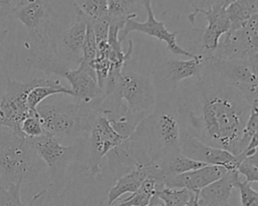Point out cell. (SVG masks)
<instances>
[{
    "mask_svg": "<svg viewBox=\"0 0 258 206\" xmlns=\"http://www.w3.org/2000/svg\"><path fill=\"white\" fill-rule=\"evenodd\" d=\"M181 134L239 155V144L251 104L208 66L201 76L176 90Z\"/></svg>",
    "mask_w": 258,
    "mask_h": 206,
    "instance_id": "obj_1",
    "label": "cell"
},
{
    "mask_svg": "<svg viewBox=\"0 0 258 206\" xmlns=\"http://www.w3.org/2000/svg\"><path fill=\"white\" fill-rule=\"evenodd\" d=\"M175 95L176 91L168 95H157L151 113L123 141L137 165L158 164L180 153L181 123Z\"/></svg>",
    "mask_w": 258,
    "mask_h": 206,
    "instance_id": "obj_2",
    "label": "cell"
},
{
    "mask_svg": "<svg viewBox=\"0 0 258 206\" xmlns=\"http://www.w3.org/2000/svg\"><path fill=\"white\" fill-rule=\"evenodd\" d=\"M36 112L44 134L61 143L69 139L74 142L86 139L96 115L92 104H81L75 99L43 100L36 108Z\"/></svg>",
    "mask_w": 258,
    "mask_h": 206,
    "instance_id": "obj_3",
    "label": "cell"
},
{
    "mask_svg": "<svg viewBox=\"0 0 258 206\" xmlns=\"http://www.w3.org/2000/svg\"><path fill=\"white\" fill-rule=\"evenodd\" d=\"M12 16L25 28L27 37L38 58L55 61L56 41L67 28L56 24L50 4L46 0H23Z\"/></svg>",
    "mask_w": 258,
    "mask_h": 206,
    "instance_id": "obj_4",
    "label": "cell"
},
{
    "mask_svg": "<svg viewBox=\"0 0 258 206\" xmlns=\"http://www.w3.org/2000/svg\"><path fill=\"white\" fill-rule=\"evenodd\" d=\"M44 166L31 139L0 126V176L7 184L33 179Z\"/></svg>",
    "mask_w": 258,
    "mask_h": 206,
    "instance_id": "obj_5",
    "label": "cell"
},
{
    "mask_svg": "<svg viewBox=\"0 0 258 206\" xmlns=\"http://www.w3.org/2000/svg\"><path fill=\"white\" fill-rule=\"evenodd\" d=\"M106 93L119 97L139 122L151 113L157 100L150 75L128 70L125 66L109 71L102 90V94Z\"/></svg>",
    "mask_w": 258,
    "mask_h": 206,
    "instance_id": "obj_6",
    "label": "cell"
},
{
    "mask_svg": "<svg viewBox=\"0 0 258 206\" xmlns=\"http://www.w3.org/2000/svg\"><path fill=\"white\" fill-rule=\"evenodd\" d=\"M87 138L74 142L71 145H63L57 139L47 134L31 139L37 156L48 169L51 180L50 186L56 187L63 183L66 177L70 176V167L75 163H79L88 170Z\"/></svg>",
    "mask_w": 258,
    "mask_h": 206,
    "instance_id": "obj_7",
    "label": "cell"
},
{
    "mask_svg": "<svg viewBox=\"0 0 258 206\" xmlns=\"http://www.w3.org/2000/svg\"><path fill=\"white\" fill-rule=\"evenodd\" d=\"M207 62L208 55L205 53L195 54L189 59L162 57L156 60L150 75L156 94L168 95L174 93L182 81L201 76Z\"/></svg>",
    "mask_w": 258,
    "mask_h": 206,
    "instance_id": "obj_8",
    "label": "cell"
},
{
    "mask_svg": "<svg viewBox=\"0 0 258 206\" xmlns=\"http://www.w3.org/2000/svg\"><path fill=\"white\" fill-rule=\"evenodd\" d=\"M57 78H33L27 81H18L7 75L4 93L0 97V109L3 114V127L13 131L15 134L23 136L20 132V123L32 113L27 107L26 98L28 92L38 85L60 84Z\"/></svg>",
    "mask_w": 258,
    "mask_h": 206,
    "instance_id": "obj_9",
    "label": "cell"
},
{
    "mask_svg": "<svg viewBox=\"0 0 258 206\" xmlns=\"http://www.w3.org/2000/svg\"><path fill=\"white\" fill-rule=\"evenodd\" d=\"M207 55L208 66L220 79L242 93L251 105L258 100V63Z\"/></svg>",
    "mask_w": 258,
    "mask_h": 206,
    "instance_id": "obj_10",
    "label": "cell"
},
{
    "mask_svg": "<svg viewBox=\"0 0 258 206\" xmlns=\"http://www.w3.org/2000/svg\"><path fill=\"white\" fill-rule=\"evenodd\" d=\"M220 40L212 56L221 59H242L258 63V14L242 27L229 30Z\"/></svg>",
    "mask_w": 258,
    "mask_h": 206,
    "instance_id": "obj_11",
    "label": "cell"
},
{
    "mask_svg": "<svg viewBox=\"0 0 258 206\" xmlns=\"http://www.w3.org/2000/svg\"><path fill=\"white\" fill-rule=\"evenodd\" d=\"M124 140L112 128L108 120L96 112L87 138V167L90 175L95 177L103 172V159L108 152Z\"/></svg>",
    "mask_w": 258,
    "mask_h": 206,
    "instance_id": "obj_12",
    "label": "cell"
},
{
    "mask_svg": "<svg viewBox=\"0 0 258 206\" xmlns=\"http://www.w3.org/2000/svg\"><path fill=\"white\" fill-rule=\"evenodd\" d=\"M140 4L143 5L147 12V19L144 22L137 21L135 18H129L128 20H126L124 26L119 32V40L121 42L127 39L130 33L136 31L146 34L148 36H152L159 41H163L166 44L167 50H169L174 55H181L189 58L195 55L177 43V31H169L162 21H159L155 18L152 9V0H140Z\"/></svg>",
    "mask_w": 258,
    "mask_h": 206,
    "instance_id": "obj_13",
    "label": "cell"
},
{
    "mask_svg": "<svg viewBox=\"0 0 258 206\" xmlns=\"http://www.w3.org/2000/svg\"><path fill=\"white\" fill-rule=\"evenodd\" d=\"M180 153L192 160L207 164L222 166L227 171L236 170L240 159L227 150L207 145L195 137L181 134Z\"/></svg>",
    "mask_w": 258,
    "mask_h": 206,
    "instance_id": "obj_14",
    "label": "cell"
},
{
    "mask_svg": "<svg viewBox=\"0 0 258 206\" xmlns=\"http://www.w3.org/2000/svg\"><path fill=\"white\" fill-rule=\"evenodd\" d=\"M71 85L72 98L81 104H92L102 95L93 66L81 61L74 69H64L58 73Z\"/></svg>",
    "mask_w": 258,
    "mask_h": 206,
    "instance_id": "obj_15",
    "label": "cell"
},
{
    "mask_svg": "<svg viewBox=\"0 0 258 206\" xmlns=\"http://www.w3.org/2000/svg\"><path fill=\"white\" fill-rule=\"evenodd\" d=\"M198 14H204L208 21L202 36V48L203 53L211 54L217 48L223 35L230 30L231 23L226 13V9L196 7L187 15V19L191 24H194Z\"/></svg>",
    "mask_w": 258,
    "mask_h": 206,
    "instance_id": "obj_16",
    "label": "cell"
},
{
    "mask_svg": "<svg viewBox=\"0 0 258 206\" xmlns=\"http://www.w3.org/2000/svg\"><path fill=\"white\" fill-rule=\"evenodd\" d=\"M226 172L227 170L222 166L208 165L182 174L166 176L163 178V187L185 188L191 193H198L221 178Z\"/></svg>",
    "mask_w": 258,
    "mask_h": 206,
    "instance_id": "obj_17",
    "label": "cell"
},
{
    "mask_svg": "<svg viewBox=\"0 0 258 206\" xmlns=\"http://www.w3.org/2000/svg\"><path fill=\"white\" fill-rule=\"evenodd\" d=\"M240 179L237 170H228L221 178L198 192L200 206H233L231 199Z\"/></svg>",
    "mask_w": 258,
    "mask_h": 206,
    "instance_id": "obj_18",
    "label": "cell"
},
{
    "mask_svg": "<svg viewBox=\"0 0 258 206\" xmlns=\"http://www.w3.org/2000/svg\"><path fill=\"white\" fill-rule=\"evenodd\" d=\"M155 165L142 166L138 165L129 173L121 176L110 187L106 196V206H111L122 195L127 193H134L138 190L142 182L147 178H154L156 173Z\"/></svg>",
    "mask_w": 258,
    "mask_h": 206,
    "instance_id": "obj_19",
    "label": "cell"
},
{
    "mask_svg": "<svg viewBox=\"0 0 258 206\" xmlns=\"http://www.w3.org/2000/svg\"><path fill=\"white\" fill-rule=\"evenodd\" d=\"M105 159L107 160V176H110L113 181L138 166L123 142L108 152Z\"/></svg>",
    "mask_w": 258,
    "mask_h": 206,
    "instance_id": "obj_20",
    "label": "cell"
},
{
    "mask_svg": "<svg viewBox=\"0 0 258 206\" xmlns=\"http://www.w3.org/2000/svg\"><path fill=\"white\" fill-rule=\"evenodd\" d=\"M226 13L231 23L230 30L238 29L258 14V0H237L226 8Z\"/></svg>",
    "mask_w": 258,
    "mask_h": 206,
    "instance_id": "obj_21",
    "label": "cell"
},
{
    "mask_svg": "<svg viewBox=\"0 0 258 206\" xmlns=\"http://www.w3.org/2000/svg\"><path fill=\"white\" fill-rule=\"evenodd\" d=\"M156 165L159 167V170L163 178L166 176L178 175L208 166L207 164L187 158L183 156L181 153H177L173 156H170Z\"/></svg>",
    "mask_w": 258,
    "mask_h": 206,
    "instance_id": "obj_22",
    "label": "cell"
},
{
    "mask_svg": "<svg viewBox=\"0 0 258 206\" xmlns=\"http://www.w3.org/2000/svg\"><path fill=\"white\" fill-rule=\"evenodd\" d=\"M138 4H140V0H108L109 23H118L124 26L126 20L137 17Z\"/></svg>",
    "mask_w": 258,
    "mask_h": 206,
    "instance_id": "obj_23",
    "label": "cell"
},
{
    "mask_svg": "<svg viewBox=\"0 0 258 206\" xmlns=\"http://www.w3.org/2000/svg\"><path fill=\"white\" fill-rule=\"evenodd\" d=\"M56 94H67L73 96L72 90L61 83L57 85H38L33 87L28 92L26 98L27 107L30 111L36 112V108L39 104H41L46 98Z\"/></svg>",
    "mask_w": 258,
    "mask_h": 206,
    "instance_id": "obj_24",
    "label": "cell"
},
{
    "mask_svg": "<svg viewBox=\"0 0 258 206\" xmlns=\"http://www.w3.org/2000/svg\"><path fill=\"white\" fill-rule=\"evenodd\" d=\"M159 190V186L156 181L152 178L147 177L137 191L132 193V195L126 198L124 201L116 205L111 206H147L151 197L155 192Z\"/></svg>",
    "mask_w": 258,
    "mask_h": 206,
    "instance_id": "obj_25",
    "label": "cell"
},
{
    "mask_svg": "<svg viewBox=\"0 0 258 206\" xmlns=\"http://www.w3.org/2000/svg\"><path fill=\"white\" fill-rule=\"evenodd\" d=\"M155 195L165 206H185L191 199L194 193L185 188L163 187L155 192Z\"/></svg>",
    "mask_w": 258,
    "mask_h": 206,
    "instance_id": "obj_26",
    "label": "cell"
},
{
    "mask_svg": "<svg viewBox=\"0 0 258 206\" xmlns=\"http://www.w3.org/2000/svg\"><path fill=\"white\" fill-rule=\"evenodd\" d=\"M258 132V100L254 101L243 129L241 141L239 144V155L245 150L251 139L257 135ZM238 155V156H239Z\"/></svg>",
    "mask_w": 258,
    "mask_h": 206,
    "instance_id": "obj_27",
    "label": "cell"
},
{
    "mask_svg": "<svg viewBox=\"0 0 258 206\" xmlns=\"http://www.w3.org/2000/svg\"><path fill=\"white\" fill-rule=\"evenodd\" d=\"M77 5L87 20H96L107 17L108 0H83L81 3H77Z\"/></svg>",
    "mask_w": 258,
    "mask_h": 206,
    "instance_id": "obj_28",
    "label": "cell"
},
{
    "mask_svg": "<svg viewBox=\"0 0 258 206\" xmlns=\"http://www.w3.org/2000/svg\"><path fill=\"white\" fill-rule=\"evenodd\" d=\"M22 182L0 186V206H24L21 201Z\"/></svg>",
    "mask_w": 258,
    "mask_h": 206,
    "instance_id": "obj_29",
    "label": "cell"
},
{
    "mask_svg": "<svg viewBox=\"0 0 258 206\" xmlns=\"http://www.w3.org/2000/svg\"><path fill=\"white\" fill-rule=\"evenodd\" d=\"M239 176H243L245 181L250 183L258 182V155L257 153L245 157L236 168Z\"/></svg>",
    "mask_w": 258,
    "mask_h": 206,
    "instance_id": "obj_30",
    "label": "cell"
},
{
    "mask_svg": "<svg viewBox=\"0 0 258 206\" xmlns=\"http://www.w3.org/2000/svg\"><path fill=\"white\" fill-rule=\"evenodd\" d=\"M21 134L28 139H35L44 134L37 112H32L20 123Z\"/></svg>",
    "mask_w": 258,
    "mask_h": 206,
    "instance_id": "obj_31",
    "label": "cell"
},
{
    "mask_svg": "<svg viewBox=\"0 0 258 206\" xmlns=\"http://www.w3.org/2000/svg\"><path fill=\"white\" fill-rule=\"evenodd\" d=\"M97 55V42L94 30L92 28L91 23L87 22L86 28V36L83 45V54H82V61L93 66V62Z\"/></svg>",
    "mask_w": 258,
    "mask_h": 206,
    "instance_id": "obj_32",
    "label": "cell"
},
{
    "mask_svg": "<svg viewBox=\"0 0 258 206\" xmlns=\"http://www.w3.org/2000/svg\"><path fill=\"white\" fill-rule=\"evenodd\" d=\"M241 206H258V192L252 187V183L240 179L236 183Z\"/></svg>",
    "mask_w": 258,
    "mask_h": 206,
    "instance_id": "obj_33",
    "label": "cell"
},
{
    "mask_svg": "<svg viewBox=\"0 0 258 206\" xmlns=\"http://www.w3.org/2000/svg\"><path fill=\"white\" fill-rule=\"evenodd\" d=\"M95 33L97 44L102 41H107L108 31H109V20L108 17L96 19V20H88Z\"/></svg>",
    "mask_w": 258,
    "mask_h": 206,
    "instance_id": "obj_34",
    "label": "cell"
},
{
    "mask_svg": "<svg viewBox=\"0 0 258 206\" xmlns=\"http://www.w3.org/2000/svg\"><path fill=\"white\" fill-rule=\"evenodd\" d=\"M27 206H54L53 199L48 189H43L33 195Z\"/></svg>",
    "mask_w": 258,
    "mask_h": 206,
    "instance_id": "obj_35",
    "label": "cell"
},
{
    "mask_svg": "<svg viewBox=\"0 0 258 206\" xmlns=\"http://www.w3.org/2000/svg\"><path fill=\"white\" fill-rule=\"evenodd\" d=\"M23 0H0V19L12 16L14 10Z\"/></svg>",
    "mask_w": 258,
    "mask_h": 206,
    "instance_id": "obj_36",
    "label": "cell"
},
{
    "mask_svg": "<svg viewBox=\"0 0 258 206\" xmlns=\"http://www.w3.org/2000/svg\"><path fill=\"white\" fill-rule=\"evenodd\" d=\"M235 1L237 0H202V7H199V8L214 7V8L226 9L230 4L234 3Z\"/></svg>",
    "mask_w": 258,
    "mask_h": 206,
    "instance_id": "obj_37",
    "label": "cell"
},
{
    "mask_svg": "<svg viewBox=\"0 0 258 206\" xmlns=\"http://www.w3.org/2000/svg\"><path fill=\"white\" fill-rule=\"evenodd\" d=\"M147 206H165V205H164L163 202L154 194V195L151 197V199H150V201H149V203H148Z\"/></svg>",
    "mask_w": 258,
    "mask_h": 206,
    "instance_id": "obj_38",
    "label": "cell"
},
{
    "mask_svg": "<svg viewBox=\"0 0 258 206\" xmlns=\"http://www.w3.org/2000/svg\"><path fill=\"white\" fill-rule=\"evenodd\" d=\"M7 34H8V30L7 29H0V45L5 40Z\"/></svg>",
    "mask_w": 258,
    "mask_h": 206,
    "instance_id": "obj_39",
    "label": "cell"
},
{
    "mask_svg": "<svg viewBox=\"0 0 258 206\" xmlns=\"http://www.w3.org/2000/svg\"><path fill=\"white\" fill-rule=\"evenodd\" d=\"M195 194V203H194V206H200L199 203H198V193H194Z\"/></svg>",
    "mask_w": 258,
    "mask_h": 206,
    "instance_id": "obj_40",
    "label": "cell"
},
{
    "mask_svg": "<svg viewBox=\"0 0 258 206\" xmlns=\"http://www.w3.org/2000/svg\"><path fill=\"white\" fill-rule=\"evenodd\" d=\"M97 206H106V203H103V202H101V203H99Z\"/></svg>",
    "mask_w": 258,
    "mask_h": 206,
    "instance_id": "obj_41",
    "label": "cell"
},
{
    "mask_svg": "<svg viewBox=\"0 0 258 206\" xmlns=\"http://www.w3.org/2000/svg\"><path fill=\"white\" fill-rule=\"evenodd\" d=\"M0 119L2 120L3 119V114H2V112H1V109H0ZM3 122V121H2ZM3 127V126H2Z\"/></svg>",
    "mask_w": 258,
    "mask_h": 206,
    "instance_id": "obj_42",
    "label": "cell"
}]
</instances>
